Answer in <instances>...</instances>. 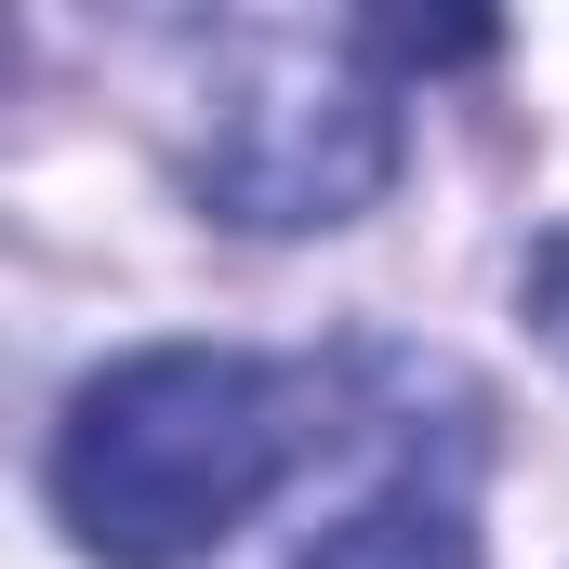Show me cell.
I'll use <instances>...</instances> for the list:
<instances>
[{
	"mask_svg": "<svg viewBox=\"0 0 569 569\" xmlns=\"http://www.w3.org/2000/svg\"><path fill=\"white\" fill-rule=\"evenodd\" d=\"M530 318H543V345L569 358V226L543 239V252H530Z\"/></svg>",
	"mask_w": 569,
	"mask_h": 569,
	"instance_id": "4",
	"label": "cell"
},
{
	"mask_svg": "<svg viewBox=\"0 0 569 569\" xmlns=\"http://www.w3.org/2000/svg\"><path fill=\"white\" fill-rule=\"evenodd\" d=\"M398 186V80L371 27H239L212 67L199 199L252 239L358 226Z\"/></svg>",
	"mask_w": 569,
	"mask_h": 569,
	"instance_id": "2",
	"label": "cell"
},
{
	"mask_svg": "<svg viewBox=\"0 0 569 569\" xmlns=\"http://www.w3.org/2000/svg\"><path fill=\"white\" fill-rule=\"evenodd\" d=\"M318 371L239 358V345H146L93 371L53 425V517L107 569L212 557L291 463L318 450Z\"/></svg>",
	"mask_w": 569,
	"mask_h": 569,
	"instance_id": "1",
	"label": "cell"
},
{
	"mask_svg": "<svg viewBox=\"0 0 569 569\" xmlns=\"http://www.w3.org/2000/svg\"><path fill=\"white\" fill-rule=\"evenodd\" d=\"M305 569H490V557H477V517H463V490L411 463V477H385L358 517H331Z\"/></svg>",
	"mask_w": 569,
	"mask_h": 569,
	"instance_id": "3",
	"label": "cell"
}]
</instances>
